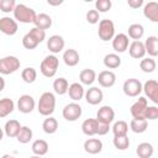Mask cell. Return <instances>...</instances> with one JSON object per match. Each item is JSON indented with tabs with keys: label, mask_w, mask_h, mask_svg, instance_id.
Returning a JSON list of instances; mask_svg holds the SVG:
<instances>
[{
	"label": "cell",
	"mask_w": 158,
	"mask_h": 158,
	"mask_svg": "<svg viewBox=\"0 0 158 158\" xmlns=\"http://www.w3.org/2000/svg\"><path fill=\"white\" fill-rule=\"evenodd\" d=\"M56 109V96L51 91H44L37 102V110L42 116H51Z\"/></svg>",
	"instance_id": "1"
},
{
	"label": "cell",
	"mask_w": 158,
	"mask_h": 158,
	"mask_svg": "<svg viewBox=\"0 0 158 158\" xmlns=\"http://www.w3.org/2000/svg\"><path fill=\"white\" fill-rule=\"evenodd\" d=\"M37 14L33 9L26 6L25 4H16L14 10V19L16 22L21 23H33Z\"/></svg>",
	"instance_id": "2"
},
{
	"label": "cell",
	"mask_w": 158,
	"mask_h": 158,
	"mask_svg": "<svg viewBox=\"0 0 158 158\" xmlns=\"http://www.w3.org/2000/svg\"><path fill=\"white\" fill-rule=\"evenodd\" d=\"M58 65H59V59L54 54H49V56H47L41 62L40 70H41V73H42L43 77L52 78V77L56 75L57 69H58Z\"/></svg>",
	"instance_id": "3"
},
{
	"label": "cell",
	"mask_w": 158,
	"mask_h": 158,
	"mask_svg": "<svg viewBox=\"0 0 158 158\" xmlns=\"http://www.w3.org/2000/svg\"><path fill=\"white\" fill-rule=\"evenodd\" d=\"M20 59L15 56H6L0 58V74L9 75L15 73L20 68Z\"/></svg>",
	"instance_id": "4"
},
{
	"label": "cell",
	"mask_w": 158,
	"mask_h": 158,
	"mask_svg": "<svg viewBox=\"0 0 158 158\" xmlns=\"http://www.w3.org/2000/svg\"><path fill=\"white\" fill-rule=\"evenodd\" d=\"M98 35L101 41L107 42L114 38L115 36V25L111 20L104 19L99 21V28H98Z\"/></svg>",
	"instance_id": "5"
},
{
	"label": "cell",
	"mask_w": 158,
	"mask_h": 158,
	"mask_svg": "<svg viewBox=\"0 0 158 158\" xmlns=\"http://www.w3.org/2000/svg\"><path fill=\"white\" fill-rule=\"evenodd\" d=\"M123 94L130 98H136L142 93V83L136 78H128L122 85Z\"/></svg>",
	"instance_id": "6"
},
{
	"label": "cell",
	"mask_w": 158,
	"mask_h": 158,
	"mask_svg": "<svg viewBox=\"0 0 158 158\" xmlns=\"http://www.w3.org/2000/svg\"><path fill=\"white\" fill-rule=\"evenodd\" d=\"M83 114V110H81V106L78 104V102H69L64 106L63 111H62V115L63 117L67 120V121H77Z\"/></svg>",
	"instance_id": "7"
},
{
	"label": "cell",
	"mask_w": 158,
	"mask_h": 158,
	"mask_svg": "<svg viewBox=\"0 0 158 158\" xmlns=\"http://www.w3.org/2000/svg\"><path fill=\"white\" fill-rule=\"evenodd\" d=\"M148 106V100L144 98V96H139L137 99V101H135L130 109V112L132 115L133 118H144V112H146V109ZM146 120V118H144Z\"/></svg>",
	"instance_id": "8"
},
{
	"label": "cell",
	"mask_w": 158,
	"mask_h": 158,
	"mask_svg": "<svg viewBox=\"0 0 158 158\" xmlns=\"http://www.w3.org/2000/svg\"><path fill=\"white\" fill-rule=\"evenodd\" d=\"M19 30V25L15 21V19L10 16H4L0 19V32L6 36H14L16 35Z\"/></svg>",
	"instance_id": "9"
},
{
	"label": "cell",
	"mask_w": 158,
	"mask_h": 158,
	"mask_svg": "<svg viewBox=\"0 0 158 158\" xmlns=\"http://www.w3.org/2000/svg\"><path fill=\"white\" fill-rule=\"evenodd\" d=\"M35 106H36V101L35 99L28 95V94H23L17 100V110L22 114H30L35 110Z\"/></svg>",
	"instance_id": "10"
},
{
	"label": "cell",
	"mask_w": 158,
	"mask_h": 158,
	"mask_svg": "<svg viewBox=\"0 0 158 158\" xmlns=\"http://www.w3.org/2000/svg\"><path fill=\"white\" fill-rule=\"evenodd\" d=\"M142 91H144L146 96H147L153 104H158V83H157L154 79L147 80V81L142 85Z\"/></svg>",
	"instance_id": "11"
},
{
	"label": "cell",
	"mask_w": 158,
	"mask_h": 158,
	"mask_svg": "<svg viewBox=\"0 0 158 158\" xmlns=\"http://www.w3.org/2000/svg\"><path fill=\"white\" fill-rule=\"evenodd\" d=\"M84 96H85V100H86L88 104H90V105H99L102 101V99H104V93L98 86H91V88H89L85 91Z\"/></svg>",
	"instance_id": "12"
},
{
	"label": "cell",
	"mask_w": 158,
	"mask_h": 158,
	"mask_svg": "<svg viewBox=\"0 0 158 158\" xmlns=\"http://www.w3.org/2000/svg\"><path fill=\"white\" fill-rule=\"evenodd\" d=\"M115 118V111L111 106L109 105H104L101 106L98 112H96V121L102 122V123H107L110 125Z\"/></svg>",
	"instance_id": "13"
},
{
	"label": "cell",
	"mask_w": 158,
	"mask_h": 158,
	"mask_svg": "<svg viewBox=\"0 0 158 158\" xmlns=\"http://www.w3.org/2000/svg\"><path fill=\"white\" fill-rule=\"evenodd\" d=\"M64 46H65L64 38L59 35H53L47 40V48L53 54H57V53L62 52L64 49Z\"/></svg>",
	"instance_id": "14"
},
{
	"label": "cell",
	"mask_w": 158,
	"mask_h": 158,
	"mask_svg": "<svg viewBox=\"0 0 158 158\" xmlns=\"http://www.w3.org/2000/svg\"><path fill=\"white\" fill-rule=\"evenodd\" d=\"M128 46H130V40H128L127 35L118 33V35L114 36V38H112V48L115 49V52L123 53V52H126Z\"/></svg>",
	"instance_id": "15"
},
{
	"label": "cell",
	"mask_w": 158,
	"mask_h": 158,
	"mask_svg": "<svg viewBox=\"0 0 158 158\" xmlns=\"http://www.w3.org/2000/svg\"><path fill=\"white\" fill-rule=\"evenodd\" d=\"M96 80L102 88H111L116 83V74L112 70H102L96 77Z\"/></svg>",
	"instance_id": "16"
},
{
	"label": "cell",
	"mask_w": 158,
	"mask_h": 158,
	"mask_svg": "<svg viewBox=\"0 0 158 158\" xmlns=\"http://www.w3.org/2000/svg\"><path fill=\"white\" fill-rule=\"evenodd\" d=\"M128 53L132 58L135 59H142L144 58V54H146V49H144V44L142 41H133L130 43L128 46Z\"/></svg>",
	"instance_id": "17"
},
{
	"label": "cell",
	"mask_w": 158,
	"mask_h": 158,
	"mask_svg": "<svg viewBox=\"0 0 158 158\" xmlns=\"http://www.w3.org/2000/svg\"><path fill=\"white\" fill-rule=\"evenodd\" d=\"M143 15L152 22H158V2L149 1L143 6Z\"/></svg>",
	"instance_id": "18"
},
{
	"label": "cell",
	"mask_w": 158,
	"mask_h": 158,
	"mask_svg": "<svg viewBox=\"0 0 158 158\" xmlns=\"http://www.w3.org/2000/svg\"><path fill=\"white\" fill-rule=\"evenodd\" d=\"M143 44H144L146 53H148L151 58H154L158 56V37L157 36H148L147 40L143 42Z\"/></svg>",
	"instance_id": "19"
},
{
	"label": "cell",
	"mask_w": 158,
	"mask_h": 158,
	"mask_svg": "<svg viewBox=\"0 0 158 158\" xmlns=\"http://www.w3.org/2000/svg\"><path fill=\"white\" fill-rule=\"evenodd\" d=\"M67 93H68L69 98H70L74 102L80 101V100L83 99L84 94H85L84 88H83V85H81L80 83H72V84L68 86V91H67Z\"/></svg>",
	"instance_id": "20"
},
{
	"label": "cell",
	"mask_w": 158,
	"mask_h": 158,
	"mask_svg": "<svg viewBox=\"0 0 158 158\" xmlns=\"http://www.w3.org/2000/svg\"><path fill=\"white\" fill-rule=\"evenodd\" d=\"M84 151L89 154H98L102 151V142L99 138H88L84 142Z\"/></svg>",
	"instance_id": "21"
},
{
	"label": "cell",
	"mask_w": 158,
	"mask_h": 158,
	"mask_svg": "<svg viewBox=\"0 0 158 158\" xmlns=\"http://www.w3.org/2000/svg\"><path fill=\"white\" fill-rule=\"evenodd\" d=\"M80 60V56L77 52V49L74 48H69L65 49L63 53V62L65 63V65L68 67H75Z\"/></svg>",
	"instance_id": "22"
},
{
	"label": "cell",
	"mask_w": 158,
	"mask_h": 158,
	"mask_svg": "<svg viewBox=\"0 0 158 158\" xmlns=\"http://www.w3.org/2000/svg\"><path fill=\"white\" fill-rule=\"evenodd\" d=\"M14 110H15V102L12 101V99L9 98L0 99V118L9 116L10 114H12Z\"/></svg>",
	"instance_id": "23"
},
{
	"label": "cell",
	"mask_w": 158,
	"mask_h": 158,
	"mask_svg": "<svg viewBox=\"0 0 158 158\" xmlns=\"http://www.w3.org/2000/svg\"><path fill=\"white\" fill-rule=\"evenodd\" d=\"M35 27L46 31L47 28H49L52 26V17L47 14H37L36 19H35Z\"/></svg>",
	"instance_id": "24"
},
{
	"label": "cell",
	"mask_w": 158,
	"mask_h": 158,
	"mask_svg": "<svg viewBox=\"0 0 158 158\" xmlns=\"http://www.w3.org/2000/svg\"><path fill=\"white\" fill-rule=\"evenodd\" d=\"M21 127H22V126L20 125V122H19L17 120H9V121H6V123H5L4 133H5L7 137L14 138V137L17 136V133H19V131H20Z\"/></svg>",
	"instance_id": "25"
},
{
	"label": "cell",
	"mask_w": 158,
	"mask_h": 158,
	"mask_svg": "<svg viewBox=\"0 0 158 158\" xmlns=\"http://www.w3.org/2000/svg\"><path fill=\"white\" fill-rule=\"evenodd\" d=\"M136 153L138 156V158H151L154 153V148L151 143L148 142H142L137 146L136 148Z\"/></svg>",
	"instance_id": "26"
},
{
	"label": "cell",
	"mask_w": 158,
	"mask_h": 158,
	"mask_svg": "<svg viewBox=\"0 0 158 158\" xmlns=\"http://www.w3.org/2000/svg\"><path fill=\"white\" fill-rule=\"evenodd\" d=\"M127 33H128L127 37H130L135 41H139L144 35V27L141 23H132L128 26Z\"/></svg>",
	"instance_id": "27"
},
{
	"label": "cell",
	"mask_w": 158,
	"mask_h": 158,
	"mask_svg": "<svg viewBox=\"0 0 158 158\" xmlns=\"http://www.w3.org/2000/svg\"><path fill=\"white\" fill-rule=\"evenodd\" d=\"M79 80L81 83V85H91L95 80H96V73L93 69H83L79 74Z\"/></svg>",
	"instance_id": "28"
},
{
	"label": "cell",
	"mask_w": 158,
	"mask_h": 158,
	"mask_svg": "<svg viewBox=\"0 0 158 158\" xmlns=\"http://www.w3.org/2000/svg\"><path fill=\"white\" fill-rule=\"evenodd\" d=\"M96 127H98V121L96 118H86L81 123V131L85 136H94L96 135Z\"/></svg>",
	"instance_id": "29"
},
{
	"label": "cell",
	"mask_w": 158,
	"mask_h": 158,
	"mask_svg": "<svg viewBox=\"0 0 158 158\" xmlns=\"http://www.w3.org/2000/svg\"><path fill=\"white\" fill-rule=\"evenodd\" d=\"M104 65L109 69H116L121 65V58L116 53H107L104 57Z\"/></svg>",
	"instance_id": "30"
},
{
	"label": "cell",
	"mask_w": 158,
	"mask_h": 158,
	"mask_svg": "<svg viewBox=\"0 0 158 158\" xmlns=\"http://www.w3.org/2000/svg\"><path fill=\"white\" fill-rule=\"evenodd\" d=\"M48 148H49V147H48V143H47L44 139H36V141L32 143V147H31L33 154H35V156H40V157L47 154Z\"/></svg>",
	"instance_id": "31"
},
{
	"label": "cell",
	"mask_w": 158,
	"mask_h": 158,
	"mask_svg": "<svg viewBox=\"0 0 158 158\" xmlns=\"http://www.w3.org/2000/svg\"><path fill=\"white\" fill-rule=\"evenodd\" d=\"M130 128L135 133H143L148 128V121L144 118H132L130 122Z\"/></svg>",
	"instance_id": "32"
},
{
	"label": "cell",
	"mask_w": 158,
	"mask_h": 158,
	"mask_svg": "<svg viewBox=\"0 0 158 158\" xmlns=\"http://www.w3.org/2000/svg\"><path fill=\"white\" fill-rule=\"evenodd\" d=\"M42 128L43 131L47 133V135H53L57 132L58 130V121L52 117V116H48L47 118H44L43 123H42Z\"/></svg>",
	"instance_id": "33"
},
{
	"label": "cell",
	"mask_w": 158,
	"mask_h": 158,
	"mask_svg": "<svg viewBox=\"0 0 158 158\" xmlns=\"http://www.w3.org/2000/svg\"><path fill=\"white\" fill-rule=\"evenodd\" d=\"M68 86H69L68 80H67L65 78H63V77L57 78V79L53 81V90H54V93L58 94V95H64V94L68 91Z\"/></svg>",
	"instance_id": "34"
},
{
	"label": "cell",
	"mask_w": 158,
	"mask_h": 158,
	"mask_svg": "<svg viewBox=\"0 0 158 158\" xmlns=\"http://www.w3.org/2000/svg\"><path fill=\"white\" fill-rule=\"evenodd\" d=\"M32 137H33L32 130H31L30 127H27V126H22V127L20 128L17 136H16V139H17L20 143L26 144V143H28V142L32 139Z\"/></svg>",
	"instance_id": "35"
},
{
	"label": "cell",
	"mask_w": 158,
	"mask_h": 158,
	"mask_svg": "<svg viewBox=\"0 0 158 158\" xmlns=\"http://www.w3.org/2000/svg\"><path fill=\"white\" fill-rule=\"evenodd\" d=\"M139 68L143 73H153L157 68V63L153 58L148 57V58H142L139 62Z\"/></svg>",
	"instance_id": "36"
},
{
	"label": "cell",
	"mask_w": 158,
	"mask_h": 158,
	"mask_svg": "<svg viewBox=\"0 0 158 158\" xmlns=\"http://www.w3.org/2000/svg\"><path fill=\"white\" fill-rule=\"evenodd\" d=\"M112 133L114 136H126L128 132V123L123 120H118L112 126Z\"/></svg>",
	"instance_id": "37"
},
{
	"label": "cell",
	"mask_w": 158,
	"mask_h": 158,
	"mask_svg": "<svg viewBox=\"0 0 158 158\" xmlns=\"http://www.w3.org/2000/svg\"><path fill=\"white\" fill-rule=\"evenodd\" d=\"M112 143L115 146V148H117L118 151H125L130 147V138L126 136H114Z\"/></svg>",
	"instance_id": "38"
},
{
	"label": "cell",
	"mask_w": 158,
	"mask_h": 158,
	"mask_svg": "<svg viewBox=\"0 0 158 158\" xmlns=\"http://www.w3.org/2000/svg\"><path fill=\"white\" fill-rule=\"evenodd\" d=\"M21 78H22V80H23L25 83L31 84V83H33V81L37 79V72H36L35 68L27 67V68H25V69L21 72Z\"/></svg>",
	"instance_id": "39"
},
{
	"label": "cell",
	"mask_w": 158,
	"mask_h": 158,
	"mask_svg": "<svg viewBox=\"0 0 158 158\" xmlns=\"http://www.w3.org/2000/svg\"><path fill=\"white\" fill-rule=\"evenodd\" d=\"M40 43L27 32L23 37H22V46L26 48V49H35Z\"/></svg>",
	"instance_id": "40"
},
{
	"label": "cell",
	"mask_w": 158,
	"mask_h": 158,
	"mask_svg": "<svg viewBox=\"0 0 158 158\" xmlns=\"http://www.w3.org/2000/svg\"><path fill=\"white\" fill-rule=\"evenodd\" d=\"M112 6L111 0H96L95 1V10L100 12H107Z\"/></svg>",
	"instance_id": "41"
},
{
	"label": "cell",
	"mask_w": 158,
	"mask_h": 158,
	"mask_svg": "<svg viewBox=\"0 0 158 158\" xmlns=\"http://www.w3.org/2000/svg\"><path fill=\"white\" fill-rule=\"evenodd\" d=\"M16 6V1L15 0H0V10L5 14L9 12H14Z\"/></svg>",
	"instance_id": "42"
},
{
	"label": "cell",
	"mask_w": 158,
	"mask_h": 158,
	"mask_svg": "<svg viewBox=\"0 0 158 158\" xmlns=\"http://www.w3.org/2000/svg\"><path fill=\"white\" fill-rule=\"evenodd\" d=\"M28 33L38 42V43H41V42H43L44 41V38H46V31H43V30H40V28H37V27H33V28H31L30 31H28Z\"/></svg>",
	"instance_id": "43"
},
{
	"label": "cell",
	"mask_w": 158,
	"mask_h": 158,
	"mask_svg": "<svg viewBox=\"0 0 158 158\" xmlns=\"http://www.w3.org/2000/svg\"><path fill=\"white\" fill-rule=\"evenodd\" d=\"M144 118L148 121H153V120H157L158 118V107L157 106H147L146 109V112H144Z\"/></svg>",
	"instance_id": "44"
},
{
	"label": "cell",
	"mask_w": 158,
	"mask_h": 158,
	"mask_svg": "<svg viewBox=\"0 0 158 158\" xmlns=\"http://www.w3.org/2000/svg\"><path fill=\"white\" fill-rule=\"evenodd\" d=\"M86 21L89 22V23H91V25H95V23H98L99 22V20H100V14L94 9V10H89L88 12H86Z\"/></svg>",
	"instance_id": "45"
},
{
	"label": "cell",
	"mask_w": 158,
	"mask_h": 158,
	"mask_svg": "<svg viewBox=\"0 0 158 158\" xmlns=\"http://www.w3.org/2000/svg\"><path fill=\"white\" fill-rule=\"evenodd\" d=\"M109 130H110V125H107V123H102V122H99V121H98L96 135H99V136H104V135H106V133L109 132Z\"/></svg>",
	"instance_id": "46"
},
{
	"label": "cell",
	"mask_w": 158,
	"mask_h": 158,
	"mask_svg": "<svg viewBox=\"0 0 158 158\" xmlns=\"http://www.w3.org/2000/svg\"><path fill=\"white\" fill-rule=\"evenodd\" d=\"M127 4L132 9H139L143 5V0H128Z\"/></svg>",
	"instance_id": "47"
},
{
	"label": "cell",
	"mask_w": 158,
	"mask_h": 158,
	"mask_svg": "<svg viewBox=\"0 0 158 158\" xmlns=\"http://www.w3.org/2000/svg\"><path fill=\"white\" fill-rule=\"evenodd\" d=\"M47 4H48V5H52V6H57V5L63 4V1H62V0H58V1H52V0H48V1H47Z\"/></svg>",
	"instance_id": "48"
},
{
	"label": "cell",
	"mask_w": 158,
	"mask_h": 158,
	"mask_svg": "<svg viewBox=\"0 0 158 158\" xmlns=\"http://www.w3.org/2000/svg\"><path fill=\"white\" fill-rule=\"evenodd\" d=\"M4 88H5V79L0 75V93L4 90Z\"/></svg>",
	"instance_id": "49"
},
{
	"label": "cell",
	"mask_w": 158,
	"mask_h": 158,
	"mask_svg": "<svg viewBox=\"0 0 158 158\" xmlns=\"http://www.w3.org/2000/svg\"><path fill=\"white\" fill-rule=\"evenodd\" d=\"M1 158H15V157H14L12 154H9V153H6V154H4Z\"/></svg>",
	"instance_id": "50"
},
{
	"label": "cell",
	"mask_w": 158,
	"mask_h": 158,
	"mask_svg": "<svg viewBox=\"0 0 158 158\" xmlns=\"http://www.w3.org/2000/svg\"><path fill=\"white\" fill-rule=\"evenodd\" d=\"M2 137H4V130L0 127V141L2 139Z\"/></svg>",
	"instance_id": "51"
},
{
	"label": "cell",
	"mask_w": 158,
	"mask_h": 158,
	"mask_svg": "<svg viewBox=\"0 0 158 158\" xmlns=\"http://www.w3.org/2000/svg\"><path fill=\"white\" fill-rule=\"evenodd\" d=\"M30 158H41V157H40V156H31Z\"/></svg>",
	"instance_id": "52"
}]
</instances>
